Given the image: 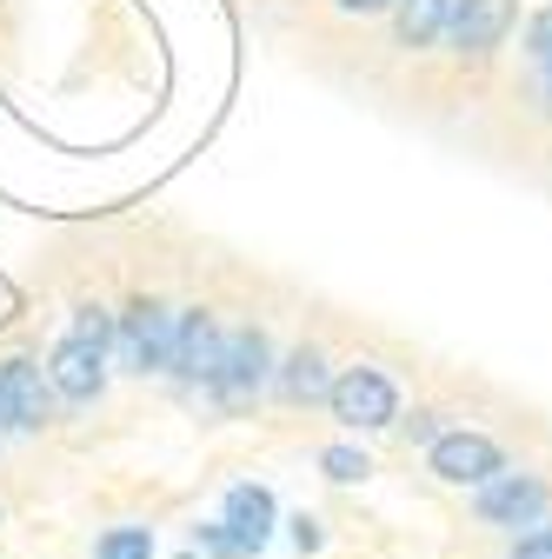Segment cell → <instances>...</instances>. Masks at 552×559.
I'll list each match as a JSON object with an SVG mask.
<instances>
[{"mask_svg": "<svg viewBox=\"0 0 552 559\" xmlns=\"http://www.w3.org/2000/svg\"><path fill=\"white\" fill-rule=\"evenodd\" d=\"M427 466H433V479H446V486H487V479L506 473V447H500L493 433L453 427V433H433Z\"/></svg>", "mask_w": 552, "mask_h": 559, "instance_id": "8992f818", "label": "cell"}, {"mask_svg": "<svg viewBox=\"0 0 552 559\" xmlns=\"http://www.w3.org/2000/svg\"><path fill=\"white\" fill-rule=\"evenodd\" d=\"M40 373H47V386H53L60 406H94V400L107 393L113 354H107V346H94V340H81V333H60Z\"/></svg>", "mask_w": 552, "mask_h": 559, "instance_id": "277c9868", "label": "cell"}, {"mask_svg": "<svg viewBox=\"0 0 552 559\" xmlns=\"http://www.w3.org/2000/svg\"><path fill=\"white\" fill-rule=\"evenodd\" d=\"M519 8L513 0H453V14H446V40L459 60H487L493 47H506Z\"/></svg>", "mask_w": 552, "mask_h": 559, "instance_id": "9c48e42d", "label": "cell"}, {"mask_svg": "<svg viewBox=\"0 0 552 559\" xmlns=\"http://www.w3.org/2000/svg\"><path fill=\"white\" fill-rule=\"evenodd\" d=\"M94 559H154V526H113V533H100Z\"/></svg>", "mask_w": 552, "mask_h": 559, "instance_id": "4fadbf2b", "label": "cell"}, {"mask_svg": "<svg viewBox=\"0 0 552 559\" xmlns=\"http://www.w3.org/2000/svg\"><path fill=\"white\" fill-rule=\"evenodd\" d=\"M193 546H206V552H220V559H247V552H240V539H233V533H227L220 520H214V526H193Z\"/></svg>", "mask_w": 552, "mask_h": 559, "instance_id": "2e32d148", "label": "cell"}, {"mask_svg": "<svg viewBox=\"0 0 552 559\" xmlns=\"http://www.w3.org/2000/svg\"><path fill=\"white\" fill-rule=\"evenodd\" d=\"M180 559H200V552H180Z\"/></svg>", "mask_w": 552, "mask_h": 559, "instance_id": "ffe728a7", "label": "cell"}, {"mask_svg": "<svg viewBox=\"0 0 552 559\" xmlns=\"http://www.w3.org/2000/svg\"><path fill=\"white\" fill-rule=\"evenodd\" d=\"M0 447H8V440H0Z\"/></svg>", "mask_w": 552, "mask_h": 559, "instance_id": "44dd1931", "label": "cell"}, {"mask_svg": "<svg viewBox=\"0 0 552 559\" xmlns=\"http://www.w3.org/2000/svg\"><path fill=\"white\" fill-rule=\"evenodd\" d=\"M293 546H300V552H313V546H320V520H313V513H300V520H293Z\"/></svg>", "mask_w": 552, "mask_h": 559, "instance_id": "ac0fdd59", "label": "cell"}, {"mask_svg": "<svg viewBox=\"0 0 552 559\" xmlns=\"http://www.w3.org/2000/svg\"><path fill=\"white\" fill-rule=\"evenodd\" d=\"M506 559H552V520H539V526H526V533H513V546H506Z\"/></svg>", "mask_w": 552, "mask_h": 559, "instance_id": "9a60e30c", "label": "cell"}, {"mask_svg": "<svg viewBox=\"0 0 552 559\" xmlns=\"http://www.w3.org/2000/svg\"><path fill=\"white\" fill-rule=\"evenodd\" d=\"M472 513H479V526H500V533L539 526L552 513V479H539V473H500L487 486H472Z\"/></svg>", "mask_w": 552, "mask_h": 559, "instance_id": "5b68a950", "label": "cell"}, {"mask_svg": "<svg viewBox=\"0 0 552 559\" xmlns=\"http://www.w3.org/2000/svg\"><path fill=\"white\" fill-rule=\"evenodd\" d=\"M0 406H8V433H47L60 419V400H53V386H47L34 354L0 360Z\"/></svg>", "mask_w": 552, "mask_h": 559, "instance_id": "52a82bcc", "label": "cell"}, {"mask_svg": "<svg viewBox=\"0 0 552 559\" xmlns=\"http://www.w3.org/2000/svg\"><path fill=\"white\" fill-rule=\"evenodd\" d=\"M273 386H280V400H293V406H307V400H326V386H333V373H326V354L313 340H300L287 360H273Z\"/></svg>", "mask_w": 552, "mask_h": 559, "instance_id": "8fae6325", "label": "cell"}, {"mask_svg": "<svg viewBox=\"0 0 552 559\" xmlns=\"http://www.w3.org/2000/svg\"><path fill=\"white\" fill-rule=\"evenodd\" d=\"M220 320H214V307H180L173 313V360H167V373L180 380V386H206L214 380V360H220Z\"/></svg>", "mask_w": 552, "mask_h": 559, "instance_id": "ba28073f", "label": "cell"}, {"mask_svg": "<svg viewBox=\"0 0 552 559\" xmlns=\"http://www.w3.org/2000/svg\"><path fill=\"white\" fill-rule=\"evenodd\" d=\"M266 386H273V340H266V326H227L206 393L227 400V406H247V400L266 393Z\"/></svg>", "mask_w": 552, "mask_h": 559, "instance_id": "3957f363", "label": "cell"}, {"mask_svg": "<svg viewBox=\"0 0 552 559\" xmlns=\"http://www.w3.org/2000/svg\"><path fill=\"white\" fill-rule=\"evenodd\" d=\"M326 406H333V419H339L347 433H380V427H393V419H399V380H393L386 367L353 360V367L333 373Z\"/></svg>", "mask_w": 552, "mask_h": 559, "instance_id": "7a4b0ae2", "label": "cell"}, {"mask_svg": "<svg viewBox=\"0 0 552 559\" xmlns=\"http://www.w3.org/2000/svg\"><path fill=\"white\" fill-rule=\"evenodd\" d=\"M333 8H339V14H360V21H367V14H393V0H333Z\"/></svg>", "mask_w": 552, "mask_h": 559, "instance_id": "d6986e66", "label": "cell"}, {"mask_svg": "<svg viewBox=\"0 0 552 559\" xmlns=\"http://www.w3.org/2000/svg\"><path fill=\"white\" fill-rule=\"evenodd\" d=\"M526 47H532V60H539V67H552V8H545V14H532Z\"/></svg>", "mask_w": 552, "mask_h": 559, "instance_id": "e0dca14e", "label": "cell"}, {"mask_svg": "<svg viewBox=\"0 0 552 559\" xmlns=\"http://www.w3.org/2000/svg\"><path fill=\"white\" fill-rule=\"evenodd\" d=\"M220 526L240 539V552H260L266 539H273V526H280V500L266 493V486H253V479H240V486H227V507H220Z\"/></svg>", "mask_w": 552, "mask_h": 559, "instance_id": "30bf717a", "label": "cell"}, {"mask_svg": "<svg viewBox=\"0 0 552 559\" xmlns=\"http://www.w3.org/2000/svg\"><path fill=\"white\" fill-rule=\"evenodd\" d=\"M167 360H173V307L154 294H133L113 313V367L133 380H154L167 373Z\"/></svg>", "mask_w": 552, "mask_h": 559, "instance_id": "6da1fadb", "label": "cell"}, {"mask_svg": "<svg viewBox=\"0 0 552 559\" xmlns=\"http://www.w3.org/2000/svg\"><path fill=\"white\" fill-rule=\"evenodd\" d=\"M446 14H453V0H393V40L420 53L446 40Z\"/></svg>", "mask_w": 552, "mask_h": 559, "instance_id": "7c38bea8", "label": "cell"}, {"mask_svg": "<svg viewBox=\"0 0 552 559\" xmlns=\"http://www.w3.org/2000/svg\"><path fill=\"white\" fill-rule=\"evenodd\" d=\"M320 466H326V479H333V486H353V479H367V473H373L360 447H326V453H320Z\"/></svg>", "mask_w": 552, "mask_h": 559, "instance_id": "5bb4252c", "label": "cell"}]
</instances>
